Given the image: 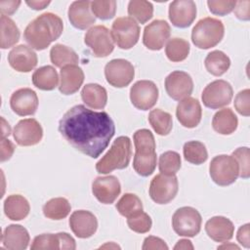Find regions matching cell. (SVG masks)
Wrapping results in <instances>:
<instances>
[{"label":"cell","mask_w":250,"mask_h":250,"mask_svg":"<svg viewBox=\"0 0 250 250\" xmlns=\"http://www.w3.org/2000/svg\"><path fill=\"white\" fill-rule=\"evenodd\" d=\"M59 131L75 149L98 158L114 136L115 126L107 112L94 111L77 104L61 118Z\"/></svg>","instance_id":"1"},{"label":"cell","mask_w":250,"mask_h":250,"mask_svg":"<svg viewBox=\"0 0 250 250\" xmlns=\"http://www.w3.org/2000/svg\"><path fill=\"white\" fill-rule=\"evenodd\" d=\"M63 30L62 19L53 13H44L30 21L23 31L25 42L37 51H42L59 39Z\"/></svg>","instance_id":"2"},{"label":"cell","mask_w":250,"mask_h":250,"mask_svg":"<svg viewBox=\"0 0 250 250\" xmlns=\"http://www.w3.org/2000/svg\"><path fill=\"white\" fill-rule=\"evenodd\" d=\"M135 155L134 170L143 177L150 176L156 168V145L153 134L148 129H140L133 136Z\"/></svg>","instance_id":"3"},{"label":"cell","mask_w":250,"mask_h":250,"mask_svg":"<svg viewBox=\"0 0 250 250\" xmlns=\"http://www.w3.org/2000/svg\"><path fill=\"white\" fill-rule=\"evenodd\" d=\"M132 156L131 140L126 136L118 137L109 150L97 162L96 170L100 174H108L116 169H125Z\"/></svg>","instance_id":"4"},{"label":"cell","mask_w":250,"mask_h":250,"mask_svg":"<svg viewBox=\"0 0 250 250\" xmlns=\"http://www.w3.org/2000/svg\"><path fill=\"white\" fill-rule=\"evenodd\" d=\"M224 34L225 26L222 21L207 17L193 26L191 41L199 49H210L222 41Z\"/></svg>","instance_id":"5"},{"label":"cell","mask_w":250,"mask_h":250,"mask_svg":"<svg viewBox=\"0 0 250 250\" xmlns=\"http://www.w3.org/2000/svg\"><path fill=\"white\" fill-rule=\"evenodd\" d=\"M209 173L215 184L226 187L233 184L239 177V166L232 155L221 154L211 160Z\"/></svg>","instance_id":"6"},{"label":"cell","mask_w":250,"mask_h":250,"mask_svg":"<svg viewBox=\"0 0 250 250\" xmlns=\"http://www.w3.org/2000/svg\"><path fill=\"white\" fill-rule=\"evenodd\" d=\"M140 26L131 17L117 18L111 26V37L113 42L123 50L134 47L140 37Z\"/></svg>","instance_id":"7"},{"label":"cell","mask_w":250,"mask_h":250,"mask_svg":"<svg viewBox=\"0 0 250 250\" xmlns=\"http://www.w3.org/2000/svg\"><path fill=\"white\" fill-rule=\"evenodd\" d=\"M201 223L200 213L190 206L177 209L172 217L173 229L180 236H195L201 229Z\"/></svg>","instance_id":"8"},{"label":"cell","mask_w":250,"mask_h":250,"mask_svg":"<svg viewBox=\"0 0 250 250\" xmlns=\"http://www.w3.org/2000/svg\"><path fill=\"white\" fill-rule=\"evenodd\" d=\"M233 90L231 85L223 79L209 83L203 90L201 99L203 104L211 109L224 107L231 102Z\"/></svg>","instance_id":"9"},{"label":"cell","mask_w":250,"mask_h":250,"mask_svg":"<svg viewBox=\"0 0 250 250\" xmlns=\"http://www.w3.org/2000/svg\"><path fill=\"white\" fill-rule=\"evenodd\" d=\"M84 42L97 58L107 57L114 49L111 33L104 25L92 26L86 32Z\"/></svg>","instance_id":"10"},{"label":"cell","mask_w":250,"mask_h":250,"mask_svg":"<svg viewBox=\"0 0 250 250\" xmlns=\"http://www.w3.org/2000/svg\"><path fill=\"white\" fill-rule=\"evenodd\" d=\"M179 189L178 179L175 175L158 174L153 177L149 185V196L157 204H167L177 195Z\"/></svg>","instance_id":"11"},{"label":"cell","mask_w":250,"mask_h":250,"mask_svg":"<svg viewBox=\"0 0 250 250\" xmlns=\"http://www.w3.org/2000/svg\"><path fill=\"white\" fill-rule=\"evenodd\" d=\"M104 76L107 83L111 86L115 88H123L133 81L135 69L129 61L124 59H114L105 64Z\"/></svg>","instance_id":"12"},{"label":"cell","mask_w":250,"mask_h":250,"mask_svg":"<svg viewBox=\"0 0 250 250\" xmlns=\"http://www.w3.org/2000/svg\"><path fill=\"white\" fill-rule=\"evenodd\" d=\"M130 100L136 108L148 110L158 100V88L150 80H139L130 89Z\"/></svg>","instance_id":"13"},{"label":"cell","mask_w":250,"mask_h":250,"mask_svg":"<svg viewBox=\"0 0 250 250\" xmlns=\"http://www.w3.org/2000/svg\"><path fill=\"white\" fill-rule=\"evenodd\" d=\"M13 137L19 146H35L43 138V129L41 124L34 118L22 119L15 126Z\"/></svg>","instance_id":"14"},{"label":"cell","mask_w":250,"mask_h":250,"mask_svg":"<svg viewBox=\"0 0 250 250\" xmlns=\"http://www.w3.org/2000/svg\"><path fill=\"white\" fill-rule=\"evenodd\" d=\"M170 34L169 23L163 20H155L145 27L143 43L149 50L159 51L169 39Z\"/></svg>","instance_id":"15"},{"label":"cell","mask_w":250,"mask_h":250,"mask_svg":"<svg viewBox=\"0 0 250 250\" xmlns=\"http://www.w3.org/2000/svg\"><path fill=\"white\" fill-rule=\"evenodd\" d=\"M165 90L170 98L176 101H181L189 97L192 93V78L185 71H173L165 78Z\"/></svg>","instance_id":"16"},{"label":"cell","mask_w":250,"mask_h":250,"mask_svg":"<svg viewBox=\"0 0 250 250\" xmlns=\"http://www.w3.org/2000/svg\"><path fill=\"white\" fill-rule=\"evenodd\" d=\"M196 5L192 0H176L169 5V20L173 25L188 27L196 18Z\"/></svg>","instance_id":"17"},{"label":"cell","mask_w":250,"mask_h":250,"mask_svg":"<svg viewBox=\"0 0 250 250\" xmlns=\"http://www.w3.org/2000/svg\"><path fill=\"white\" fill-rule=\"evenodd\" d=\"M92 192L103 204H111L121 192V186L115 176L97 177L92 184Z\"/></svg>","instance_id":"18"},{"label":"cell","mask_w":250,"mask_h":250,"mask_svg":"<svg viewBox=\"0 0 250 250\" xmlns=\"http://www.w3.org/2000/svg\"><path fill=\"white\" fill-rule=\"evenodd\" d=\"M38 97L30 88H21L15 91L10 99L12 110L20 116L32 115L38 107Z\"/></svg>","instance_id":"19"},{"label":"cell","mask_w":250,"mask_h":250,"mask_svg":"<svg viewBox=\"0 0 250 250\" xmlns=\"http://www.w3.org/2000/svg\"><path fill=\"white\" fill-rule=\"evenodd\" d=\"M30 248L32 250H41V249L74 250L76 248V243L74 238L66 232L43 233L34 237Z\"/></svg>","instance_id":"20"},{"label":"cell","mask_w":250,"mask_h":250,"mask_svg":"<svg viewBox=\"0 0 250 250\" xmlns=\"http://www.w3.org/2000/svg\"><path fill=\"white\" fill-rule=\"evenodd\" d=\"M68 224L72 232L79 238L91 237L98 229L96 216L87 210L74 211L70 215Z\"/></svg>","instance_id":"21"},{"label":"cell","mask_w":250,"mask_h":250,"mask_svg":"<svg viewBox=\"0 0 250 250\" xmlns=\"http://www.w3.org/2000/svg\"><path fill=\"white\" fill-rule=\"evenodd\" d=\"M176 116L184 127H196L199 124L202 116L200 103L197 99L191 97L181 100L176 108Z\"/></svg>","instance_id":"22"},{"label":"cell","mask_w":250,"mask_h":250,"mask_svg":"<svg viewBox=\"0 0 250 250\" xmlns=\"http://www.w3.org/2000/svg\"><path fill=\"white\" fill-rule=\"evenodd\" d=\"M9 64L19 72L31 71L38 62L37 55L32 50L23 44L14 47L8 54Z\"/></svg>","instance_id":"23"},{"label":"cell","mask_w":250,"mask_h":250,"mask_svg":"<svg viewBox=\"0 0 250 250\" xmlns=\"http://www.w3.org/2000/svg\"><path fill=\"white\" fill-rule=\"evenodd\" d=\"M70 23L78 29H86L95 23L96 18L91 11L90 1H74L67 12Z\"/></svg>","instance_id":"24"},{"label":"cell","mask_w":250,"mask_h":250,"mask_svg":"<svg viewBox=\"0 0 250 250\" xmlns=\"http://www.w3.org/2000/svg\"><path fill=\"white\" fill-rule=\"evenodd\" d=\"M205 231L214 241L225 242L233 237L234 226L229 219L223 216H215L206 222Z\"/></svg>","instance_id":"25"},{"label":"cell","mask_w":250,"mask_h":250,"mask_svg":"<svg viewBox=\"0 0 250 250\" xmlns=\"http://www.w3.org/2000/svg\"><path fill=\"white\" fill-rule=\"evenodd\" d=\"M60 78V92L63 95H72L82 86L84 82V72L78 65L69 64L61 69Z\"/></svg>","instance_id":"26"},{"label":"cell","mask_w":250,"mask_h":250,"mask_svg":"<svg viewBox=\"0 0 250 250\" xmlns=\"http://www.w3.org/2000/svg\"><path fill=\"white\" fill-rule=\"evenodd\" d=\"M29 241L27 229L21 225H9L2 234V243L9 250H24Z\"/></svg>","instance_id":"27"},{"label":"cell","mask_w":250,"mask_h":250,"mask_svg":"<svg viewBox=\"0 0 250 250\" xmlns=\"http://www.w3.org/2000/svg\"><path fill=\"white\" fill-rule=\"evenodd\" d=\"M30 206L25 197L20 194H11L4 201V213L12 221H21L27 217Z\"/></svg>","instance_id":"28"},{"label":"cell","mask_w":250,"mask_h":250,"mask_svg":"<svg viewBox=\"0 0 250 250\" xmlns=\"http://www.w3.org/2000/svg\"><path fill=\"white\" fill-rule=\"evenodd\" d=\"M82 101L86 105L94 109H103L107 102L106 90L96 83L86 84L81 91Z\"/></svg>","instance_id":"29"},{"label":"cell","mask_w":250,"mask_h":250,"mask_svg":"<svg viewBox=\"0 0 250 250\" xmlns=\"http://www.w3.org/2000/svg\"><path fill=\"white\" fill-rule=\"evenodd\" d=\"M238 125V119L231 108H223L217 111L212 119L214 131L221 135L232 134Z\"/></svg>","instance_id":"30"},{"label":"cell","mask_w":250,"mask_h":250,"mask_svg":"<svg viewBox=\"0 0 250 250\" xmlns=\"http://www.w3.org/2000/svg\"><path fill=\"white\" fill-rule=\"evenodd\" d=\"M33 85L43 91H52L59 84V75L52 65H44L37 68L32 74Z\"/></svg>","instance_id":"31"},{"label":"cell","mask_w":250,"mask_h":250,"mask_svg":"<svg viewBox=\"0 0 250 250\" xmlns=\"http://www.w3.org/2000/svg\"><path fill=\"white\" fill-rule=\"evenodd\" d=\"M50 59L55 66L61 68L65 65L77 64L79 62V57L75 51L62 44H56L51 48Z\"/></svg>","instance_id":"32"},{"label":"cell","mask_w":250,"mask_h":250,"mask_svg":"<svg viewBox=\"0 0 250 250\" xmlns=\"http://www.w3.org/2000/svg\"><path fill=\"white\" fill-rule=\"evenodd\" d=\"M204 64L209 73L214 76H221L229 68L230 60L224 52L215 50L206 56Z\"/></svg>","instance_id":"33"},{"label":"cell","mask_w":250,"mask_h":250,"mask_svg":"<svg viewBox=\"0 0 250 250\" xmlns=\"http://www.w3.org/2000/svg\"><path fill=\"white\" fill-rule=\"evenodd\" d=\"M71 205L64 197H56L48 200L43 206V214L51 220H62L68 216Z\"/></svg>","instance_id":"34"},{"label":"cell","mask_w":250,"mask_h":250,"mask_svg":"<svg viewBox=\"0 0 250 250\" xmlns=\"http://www.w3.org/2000/svg\"><path fill=\"white\" fill-rule=\"evenodd\" d=\"M1 42L2 49H8L15 46L20 40V29L15 21L5 15H1Z\"/></svg>","instance_id":"35"},{"label":"cell","mask_w":250,"mask_h":250,"mask_svg":"<svg viewBox=\"0 0 250 250\" xmlns=\"http://www.w3.org/2000/svg\"><path fill=\"white\" fill-rule=\"evenodd\" d=\"M148 122L160 136L168 135L173 127V118L169 112H166L160 108L152 109L148 114Z\"/></svg>","instance_id":"36"},{"label":"cell","mask_w":250,"mask_h":250,"mask_svg":"<svg viewBox=\"0 0 250 250\" xmlns=\"http://www.w3.org/2000/svg\"><path fill=\"white\" fill-rule=\"evenodd\" d=\"M189 43L183 38L170 39L165 47V54L169 61L179 62L185 61L189 54Z\"/></svg>","instance_id":"37"},{"label":"cell","mask_w":250,"mask_h":250,"mask_svg":"<svg viewBox=\"0 0 250 250\" xmlns=\"http://www.w3.org/2000/svg\"><path fill=\"white\" fill-rule=\"evenodd\" d=\"M185 159L192 164L199 165L204 163L208 158V152L203 143L198 141H189L183 147Z\"/></svg>","instance_id":"38"},{"label":"cell","mask_w":250,"mask_h":250,"mask_svg":"<svg viewBox=\"0 0 250 250\" xmlns=\"http://www.w3.org/2000/svg\"><path fill=\"white\" fill-rule=\"evenodd\" d=\"M129 16L140 23H146L153 16V6L145 0H132L128 4Z\"/></svg>","instance_id":"39"},{"label":"cell","mask_w":250,"mask_h":250,"mask_svg":"<svg viewBox=\"0 0 250 250\" xmlns=\"http://www.w3.org/2000/svg\"><path fill=\"white\" fill-rule=\"evenodd\" d=\"M116 209L120 215L129 218L143 211V203L138 195L134 193H125L116 203Z\"/></svg>","instance_id":"40"},{"label":"cell","mask_w":250,"mask_h":250,"mask_svg":"<svg viewBox=\"0 0 250 250\" xmlns=\"http://www.w3.org/2000/svg\"><path fill=\"white\" fill-rule=\"evenodd\" d=\"M181 156L178 152L173 150H168L159 156L158 167L161 174L172 176L176 175L181 169Z\"/></svg>","instance_id":"41"},{"label":"cell","mask_w":250,"mask_h":250,"mask_svg":"<svg viewBox=\"0 0 250 250\" xmlns=\"http://www.w3.org/2000/svg\"><path fill=\"white\" fill-rule=\"evenodd\" d=\"M91 11L93 15L100 20H110L116 13V1L114 0H97L91 2Z\"/></svg>","instance_id":"42"},{"label":"cell","mask_w":250,"mask_h":250,"mask_svg":"<svg viewBox=\"0 0 250 250\" xmlns=\"http://www.w3.org/2000/svg\"><path fill=\"white\" fill-rule=\"evenodd\" d=\"M127 225L130 229L138 233L148 232L151 229V218L144 211L127 218Z\"/></svg>","instance_id":"43"},{"label":"cell","mask_w":250,"mask_h":250,"mask_svg":"<svg viewBox=\"0 0 250 250\" xmlns=\"http://www.w3.org/2000/svg\"><path fill=\"white\" fill-rule=\"evenodd\" d=\"M237 161L239 166V177L248 179L250 176V159L249 147L242 146L236 148L231 154Z\"/></svg>","instance_id":"44"},{"label":"cell","mask_w":250,"mask_h":250,"mask_svg":"<svg viewBox=\"0 0 250 250\" xmlns=\"http://www.w3.org/2000/svg\"><path fill=\"white\" fill-rule=\"evenodd\" d=\"M236 1L233 0H208L209 11L217 16H226L231 13L235 7Z\"/></svg>","instance_id":"45"},{"label":"cell","mask_w":250,"mask_h":250,"mask_svg":"<svg viewBox=\"0 0 250 250\" xmlns=\"http://www.w3.org/2000/svg\"><path fill=\"white\" fill-rule=\"evenodd\" d=\"M250 90L244 89L235 96L234 99V107L236 111L243 115V116H249L250 115Z\"/></svg>","instance_id":"46"},{"label":"cell","mask_w":250,"mask_h":250,"mask_svg":"<svg viewBox=\"0 0 250 250\" xmlns=\"http://www.w3.org/2000/svg\"><path fill=\"white\" fill-rule=\"evenodd\" d=\"M143 250H149V249H160V250H168V246L165 241L156 236H147L144 240V244L142 246Z\"/></svg>","instance_id":"47"},{"label":"cell","mask_w":250,"mask_h":250,"mask_svg":"<svg viewBox=\"0 0 250 250\" xmlns=\"http://www.w3.org/2000/svg\"><path fill=\"white\" fill-rule=\"evenodd\" d=\"M250 1H238L234 7V14L237 19L241 21H249L250 11H249Z\"/></svg>","instance_id":"48"},{"label":"cell","mask_w":250,"mask_h":250,"mask_svg":"<svg viewBox=\"0 0 250 250\" xmlns=\"http://www.w3.org/2000/svg\"><path fill=\"white\" fill-rule=\"evenodd\" d=\"M21 5L19 0H1L0 1V11L2 15L11 16L13 15Z\"/></svg>","instance_id":"49"},{"label":"cell","mask_w":250,"mask_h":250,"mask_svg":"<svg viewBox=\"0 0 250 250\" xmlns=\"http://www.w3.org/2000/svg\"><path fill=\"white\" fill-rule=\"evenodd\" d=\"M14 150H15L14 144L10 140L6 138H2L1 139V157H0L1 162L9 160L13 155Z\"/></svg>","instance_id":"50"},{"label":"cell","mask_w":250,"mask_h":250,"mask_svg":"<svg viewBox=\"0 0 250 250\" xmlns=\"http://www.w3.org/2000/svg\"><path fill=\"white\" fill-rule=\"evenodd\" d=\"M249 224L241 226L237 231L236 239L245 248L250 247V237H249Z\"/></svg>","instance_id":"51"},{"label":"cell","mask_w":250,"mask_h":250,"mask_svg":"<svg viewBox=\"0 0 250 250\" xmlns=\"http://www.w3.org/2000/svg\"><path fill=\"white\" fill-rule=\"evenodd\" d=\"M26 5H28L33 10H43L45 9L51 1H25Z\"/></svg>","instance_id":"52"},{"label":"cell","mask_w":250,"mask_h":250,"mask_svg":"<svg viewBox=\"0 0 250 250\" xmlns=\"http://www.w3.org/2000/svg\"><path fill=\"white\" fill-rule=\"evenodd\" d=\"M174 249L175 250H178V249H193V245L191 243L190 240L188 239H181L177 242V244L174 246Z\"/></svg>","instance_id":"53"},{"label":"cell","mask_w":250,"mask_h":250,"mask_svg":"<svg viewBox=\"0 0 250 250\" xmlns=\"http://www.w3.org/2000/svg\"><path fill=\"white\" fill-rule=\"evenodd\" d=\"M2 138H6L11 134V127L9 123L2 117Z\"/></svg>","instance_id":"54"},{"label":"cell","mask_w":250,"mask_h":250,"mask_svg":"<svg viewBox=\"0 0 250 250\" xmlns=\"http://www.w3.org/2000/svg\"><path fill=\"white\" fill-rule=\"evenodd\" d=\"M218 249H239V246L233 243H225L221 246H218Z\"/></svg>","instance_id":"55"},{"label":"cell","mask_w":250,"mask_h":250,"mask_svg":"<svg viewBox=\"0 0 250 250\" xmlns=\"http://www.w3.org/2000/svg\"><path fill=\"white\" fill-rule=\"evenodd\" d=\"M100 248H118V249H120V247H119L117 244H114L113 242H110V243H106V244H104V245L101 246Z\"/></svg>","instance_id":"56"}]
</instances>
